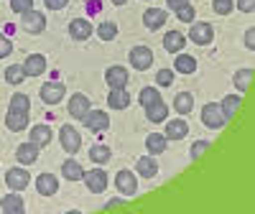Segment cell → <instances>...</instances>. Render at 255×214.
Here are the masks:
<instances>
[{
    "label": "cell",
    "instance_id": "6da1fadb",
    "mask_svg": "<svg viewBox=\"0 0 255 214\" xmlns=\"http://www.w3.org/2000/svg\"><path fill=\"white\" fill-rule=\"evenodd\" d=\"M38 97H41V102H46V105H56V102H61L64 97H67V84L59 82V79L44 82V84H41Z\"/></svg>",
    "mask_w": 255,
    "mask_h": 214
},
{
    "label": "cell",
    "instance_id": "7a4b0ae2",
    "mask_svg": "<svg viewBox=\"0 0 255 214\" xmlns=\"http://www.w3.org/2000/svg\"><path fill=\"white\" fill-rule=\"evenodd\" d=\"M186 38L197 46H209L212 41H215V28H212L209 23H204V20H199V23H191Z\"/></svg>",
    "mask_w": 255,
    "mask_h": 214
},
{
    "label": "cell",
    "instance_id": "3957f363",
    "mask_svg": "<svg viewBox=\"0 0 255 214\" xmlns=\"http://www.w3.org/2000/svg\"><path fill=\"white\" fill-rule=\"evenodd\" d=\"M202 122L209 127V130H220V127L227 122V117L220 110V102H207L202 107Z\"/></svg>",
    "mask_w": 255,
    "mask_h": 214
},
{
    "label": "cell",
    "instance_id": "277c9868",
    "mask_svg": "<svg viewBox=\"0 0 255 214\" xmlns=\"http://www.w3.org/2000/svg\"><path fill=\"white\" fill-rule=\"evenodd\" d=\"M59 143L67 153H77L82 148V135L77 133L74 125H61L59 127Z\"/></svg>",
    "mask_w": 255,
    "mask_h": 214
},
{
    "label": "cell",
    "instance_id": "5b68a950",
    "mask_svg": "<svg viewBox=\"0 0 255 214\" xmlns=\"http://www.w3.org/2000/svg\"><path fill=\"white\" fill-rule=\"evenodd\" d=\"M28 184H31V174H28L26 166H18V168L5 171V186L10 191H23Z\"/></svg>",
    "mask_w": 255,
    "mask_h": 214
},
{
    "label": "cell",
    "instance_id": "8992f818",
    "mask_svg": "<svg viewBox=\"0 0 255 214\" xmlns=\"http://www.w3.org/2000/svg\"><path fill=\"white\" fill-rule=\"evenodd\" d=\"M20 28H23L26 33H31V36L44 33V28H46V15L38 13V10H28V13L20 15Z\"/></svg>",
    "mask_w": 255,
    "mask_h": 214
},
{
    "label": "cell",
    "instance_id": "52a82bcc",
    "mask_svg": "<svg viewBox=\"0 0 255 214\" xmlns=\"http://www.w3.org/2000/svg\"><path fill=\"white\" fill-rule=\"evenodd\" d=\"M115 186H118V191L123 197H135L138 194V179H135L133 171H128V168H123V171L115 174Z\"/></svg>",
    "mask_w": 255,
    "mask_h": 214
},
{
    "label": "cell",
    "instance_id": "ba28073f",
    "mask_svg": "<svg viewBox=\"0 0 255 214\" xmlns=\"http://www.w3.org/2000/svg\"><path fill=\"white\" fill-rule=\"evenodd\" d=\"M128 61H130L133 69L145 72V69H151V64H153V51L148 46H135V49H130V54H128Z\"/></svg>",
    "mask_w": 255,
    "mask_h": 214
},
{
    "label": "cell",
    "instance_id": "9c48e42d",
    "mask_svg": "<svg viewBox=\"0 0 255 214\" xmlns=\"http://www.w3.org/2000/svg\"><path fill=\"white\" fill-rule=\"evenodd\" d=\"M82 181L87 184V189L92 194H102L105 189H108V174H105V168H92V171H84Z\"/></svg>",
    "mask_w": 255,
    "mask_h": 214
},
{
    "label": "cell",
    "instance_id": "30bf717a",
    "mask_svg": "<svg viewBox=\"0 0 255 214\" xmlns=\"http://www.w3.org/2000/svg\"><path fill=\"white\" fill-rule=\"evenodd\" d=\"M67 110H69V115H72L74 120H82L84 115H87V112L92 110V102H90V97H87V95L74 92V95L69 97V102H67Z\"/></svg>",
    "mask_w": 255,
    "mask_h": 214
},
{
    "label": "cell",
    "instance_id": "8fae6325",
    "mask_svg": "<svg viewBox=\"0 0 255 214\" xmlns=\"http://www.w3.org/2000/svg\"><path fill=\"white\" fill-rule=\"evenodd\" d=\"M82 122L92 133H105L110 127V117H108V112H102V110H90L87 115L82 117Z\"/></svg>",
    "mask_w": 255,
    "mask_h": 214
},
{
    "label": "cell",
    "instance_id": "7c38bea8",
    "mask_svg": "<svg viewBox=\"0 0 255 214\" xmlns=\"http://www.w3.org/2000/svg\"><path fill=\"white\" fill-rule=\"evenodd\" d=\"M186 135H189V122L181 115H176L174 120H166V133H163L166 140H184Z\"/></svg>",
    "mask_w": 255,
    "mask_h": 214
},
{
    "label": "cell",
    "instance_id": "4fadbf2b",
    "mask_svg": "<svg viewBox=\"0 0 255 214\" xmlns=\"http://www.w3.org/2000/svg\"><path fill=\"white\" fill-rule=\"evenodd\" d=\"M69 38L72 41H87L92 33H95V28H92V23L87 18H74V20H69Z\"/></svg>",
    "mask_w": 255,
    "mask_h": 214
},
{
    "label": "cell",
    "instance_id": "5bb4252c",
    "mask_svg": "<svg viewBox=\"0 0 255 214\" xmlns=\"http://www.w3.org/2000/svg\"><path fill=\"white\" fill-rule=\"evenodd\" d=\"M20 67H23V74L26 77H41V74L46 72V56L44 54H28Z\"/></svg>",
    "mask_w": 255,
    "mask_h": 214
},
{
    "label": "cell",
    "instance_id": "9a60e30c",
    "mask_svg": "<svg viewBox=\"0 0 255 214\" xmlns=\"http://www.w3.org/2000/svg\"><path fill=\"white\" fill-rule=\"evenodd\" d=\"M166 20H168V13H166L163 8H148V10L143 13V26H145L148 31H158V28H163V26H166Z\"/></svg>",
    "mask_w": 255,
    "mask_h": 214
},
{
    "label": "cell",
    "instance_id": "2e32d148",
    "mask_svg": "<svg viewBox=\"0 0 255 214\" xmlns=\"http://www.w3.org/2000/svg\"><path fill=\"white\" fill-rule=\"evenodd\" d=\"M38 153H41V148H38L33 140L20 143V145L15 148V161H18V163H23V166H31V163L38 161Z\"/></svg>",
    "mask_w": 255,
    "mask_h": 214
},
{
    "label": "cell",
    "instance_id": "e0dca14e",
    "mask_svg": "<svg viewBox=\"0 0 255 214\" xmlns=\"http://www.w3.org/2000/svg\"><path fill=\"white\" fill-rule=\"evenodd\" d=\"M0 209H3L5 214H23L26 212V202H23V197H20V191H10V194H5L3 199H0Z\"/></svg>",
    "mask_w": 255,
    "mask_h": 214
},
{
    "label": "cell",
    "instance_id": "ac0fdd59",
    "mask_svg": "<svg viewBox=\"0 0 255 214\" xmlns=\"http://www.w3.org/2000/svg\"><path fill=\"white\" fill-rule=\"evenodd\" d=\"M128 69L125 67H108L105 69V82H108L110 90H120V87H128Z\"/></svg>",
    "mask_w": 255,
    "mask_h": 214
},
{
    "label": "cell",
    "instance_id": "d6986e66",
    "mask_svg": "<svg viewBox=\"0 0 255 214\" xmlns=\"http://www.w3.org/2000/svg\"><path fill=\"white\" fill-rule=\"evenodd\" d=\"M36 191L41 197H54L59 191V181L54 174H38L36 176Z\"/></svg>",
    "mask_w": 255,
    "mask_h": 214
},
{
    "label": "cell",
    "instance_id": "ffe728a7",
    "mask_svg": "<svg viewBox=\"0 0 255 214\" xmlns=\"http://www.w3.org/2000/svg\"><path fill=\"white\" fill-rule=\"evenodd\" d=\"M31 140H33L38 148H46V145H51V140H54V130H51L46 122H38V125L31 127Z\"/></svg>",
    "mask_w": 255,
    "mask_h": 214
},
{
    "label": "cell",
    "instance_id": "44dd1931",
    "mask_svg": "<svg viewBox=\"0 0 255 214\" xmlns=\"http://www.w3.org/2000/svg\"><path fill=\"white\" fill-rule=\"evenodd\" d=\"M184 46H186V36H184L181 31H166V36H163V49H166L168 54H179V51H184Z\"/></svg>",
    "mask_w": 255,
    "mask_h": 214
},
{
    "label": "cell",
    "instance_id": "7402d4cb",
    "mask_svg": "<svg viewBox=\"0 0 255 214\" xmlns=\"http://www.w3.org/2000/svg\"><path fill=\"white\" fill-rule=\"evenodd\" d=\"M143 110H145V120H148V122H166V120H168V105H166L163 100L143 107Z\"/></svg>",
    "mask_w": 255,
    "mask_h": 214
},
{
    "label": "cell",
    "instance_id": "603a6c76",
    "mask_svg": "<svg viewBox=\"0 0 255 214\" xmlns=\"http://www.w3.org/2000/svg\"><path fill=\"white\" fill-rule=\"evenodd\" d=\"M135 168H138V174L143 176V179H153L156 174H158V161H156V156H140L138 158V163H135Z\"/></svg>",
    "mask_w": 255,
    "mask_h": 214
},
{
    "label": "cell",
    "instance_id": "cb8c5ba5",
    "mask_svg": "<svg viewBox=\"0 0 255 214\" xmlns=\"http://www.w3.org/2000/svg\"><path fill=\"white\" fill-rule=\"evenodd\" d=\"M174 72H179V74H194L197 72V59L191 54L179 51L176 59H174Z\"/></svg>",
    "mask_w": 255,
    "mask_h": 214
},
{
    "label": "cell",
    "instance_id": "d4e9b609",
    "mask_svg": "<svg viewBox=\"0 0 255 214\" xmlns=\"http://www.w3.org/2000/svg\"><path fill=\"white\" fill-rule=\"evenodd\" d=\"M61 176L67 179V181H82L84 168H82V163L77 158H67V161L61 163Z\"/></svg>",
    "mask_w": 255,
    "mask_h": 214
},
{
    "label": "cell",
    "instance_id": "484cf974",
    "mask_svg": "<svg viewBox=\"0 0 255 214\" xmlns=\"http://www.w3.org/2000/svg\"><path fill=\"white\" fill-rule=\"evenodd\" d=\"M5 127H8V130H13V133L28 130V115H26V112H13V110H8V115H5Z\"/></svg>",
    "mask_w": 255,
    "mask_h": 214
},
{
    "label": "cell",
    "instance_id": "4316f807",
    "mask_svg": "<svg viewBox=\"0 0 255 214\" xmlns=\"http://www.w3.org/2000/svg\"><path fill=\"white\" fill-rule=\"evenodd\" d=\"M108 105L113 107V110H125V107H130V95H128L125 87H120V90H110V95H108Z\"/></svg>",
    "mask_w": 255,
    "mask_h": 214
},
{
    "label": "cell",
    "instance_id": "83f0119b",
    "mask_svg": "<svg viewBox=\"0 0 255 214\" xmlns=\"http://www.w3.org/2000/svg\"><path fill=\"white\" fill-rule=\"evenodd\" d=\"M174 110H176V115H189L191 110H194V95L191 92H179L176 97H174Z\"/></svg>",
    "mask_w": 255,
    "mask_h": 214
},
{
    "label": "cell",
    "instance_id": "f1b7e54d",
    "mask_svg": "<svg viewBox=\"0 0 255 214\" xmlns=\"http://www.w3.org/2000/svg\"><path fill=\"white\" fill-rule=\"evenodd\" d=\"M240 102H243V97H240V95H227V97L220 102V110H222V115L227 117V122L238 115V110H240Z\"/></svg>",
    "mask_w": 255,
    "mask_h": 214
},
{
    "label": "cell",
    "instance_id": "f546056e",
    "mask_svg": "<svg viewBox=\"0 0 255 214\" xmlns=\"http://www.w3.org/2000/svg\"><path fill=\"white\" fill-rule=\"evenodd\" d=\"M166 145H168V140L161 133H151L145 138V148H148V153H151V156H161L166 151Z\"/></svg>",
    "mask_w": 255,
    "mask_h": 214
},
{
    "label": "cell",
    "instance_id": "4dcf8cb0",
    "mask_svg": "<svg viewBox=\"0 0 255 214\" xmlns=\"http://www.w3.org/2000/svg\"><path fill=\"white\" fill-rule=\"evenodd\" d=\"M110 156H113V153H110V148L105 145V143H95V145L90 148V158H92V163H100V166H102V163H108V161H110Z\"/></svg>",
    "mask_w": 255,
    "mask_h": 214
},
{
    "label": "cell",
    "instance_id": "1f68e13d",
    "mask_svg": "<svg viewBox=\"0 0 255 214\" xmlns=\"http://www.w3.org/2000/svg\"><path fill=\"white\" fill-rule=\"evenodd\" d=\"M250 82H253V69H240V72H235V77H232V84L238 87L240 95L250 90Z\"/></svg>",
    "mask_w": 255,
    "mask_h": 214
},
{
    "label": "cell",
    "instance_id": "d6a6232c",
    "mask_svg": "<svg viewBox=\"0 0 255 214\" xmlns=\"http://www.w3.org/2000/svg\"><path fill=\"white\" fill-rule=\"evenodd\" d=\"M8 110H13V112H26V115H28V110H31L28 95H23V92L13 95V97H10V105H8Z\"/></svg>",
    "mask_w": 255,
    "mask_h": 214
},
{
    "label": "cell",
    "instance_id": "836d02e7",
    "mask_svg": "<svg viewBox=\"0 0 255 214\" xmlns=\"http://www.w3.org/2000/svg\"><path fill=\"white\" fill-rule=\"evenodd\" d=\"M97 36H100L102 41L118 38V23H115V20H102V23L97 26Z\"/></svg>",
    "mask_w": 255,
    "mask_h": 214
},
{
    "label": "cell",
    "instance_id": "e575fe53",
    "mask_svg": "<svg viewBox=\"0 0 255 214\" xmlns=\"http://www.w3.org/2000/svg\"><path fill=\"white\" fill-rule=\"evenodd\" d=\"M161 100V92L156 90V87H143L140 92H138V105L140 107H148V105H153V102H158Z\"/></svg>",
    "mask_w": 255,
    "mask_h": 214
},
{
    "label": "cell",
    "instance_id": "d590c367",
    "mask_svg": "<svg viewBox=\"0 0 255 214\" xmlns=\"http://www.w3.org/2000/svg\"><path fill=\"white\" fill-rule=\"evenodd\" d=\"M3 74H5V82L13 84V87H15V84H23V79H26L23 67H20V64H13V67H8Z\"/></svg>",
    "mask_w": 255,
    "mask_h": 214
},
{
    "label": "cell",
    "instance_id": "8d00e7d4",
    "mask_svg": "<svg viewBox=\"0 0 255 214\" xmlns=\"http://www.w3.org/2000/svg\"><path fill=\"white\" fill-rule=\"evenodd\" d=\"M212 10L217 15H230L235 10V0H212Z\"/></svg>",
    "mask_w": 255,
    "mask_h": 214
},
{
    "label": "cell",
    "instance_id": "74e56055",
    "mask_svg": "<svg viewBox=\"0 0 255 214\" xmlns=\"http://www.w3.org/2000/svg\"><path fill=\"white\" fill-rule=\"evenodd\" d=\"M176 13V18L181 20V23H194V18H197V10H194V5H181L179 10H174Z\"/></svg>",
    "mask_w": 255,
    "mask_h": 214
},
{
    "label": "cell",
    "instance_id": "f35d334b",
    "mask_svg": "<svg viewBox=\"0 0 255 214\" xmlns=\"http://www.w3.org/2000/svg\"><path fill=\"white\" fill-rule=\"evenodd\" d=\"M174 69H158V74H156V82H158V87H171L174 84Z\"/></svg>",
    "mask_w": 255,
    "mask_h": 214
},
{
    "label": "cell",
    "instance_id": "ab89813d",
    "mask_svg": "<svg viewBox=\"0 0 255 214\" xmlns=\"http://www.w3.org/2000/svg\"><path fill=\"white\" fill-rule=\"evenodd\" d=\"M10 10L18 13V15H23V13L33 10V0H10Z\"/></svg>",
    "mask_w": 255,
    "mask_h": 214
},
{
    "label": "cell",
    "instance_id": "60d3db41",
    "mask_svg": "<svg viewBox=\"0 0 255 214\" xmlns=\"http://www.w3.org/2000/svg\"><path fill=\"white\" fill-rule=\"evenodd\" d=\"M207 148H209V140H197L194 145H191V151H189V156H191V161H197L204 151H207Z\"/></svg>",
    "mask_w": 255,
    "mask_h": 214
},
{
    "label": "cell",
    "instance_id": "b9f144b4",
    "mask_svg": "<svg viewBox=\"0 0 255 214\" xmlns=\"http://www.w3.org/2000/svg\"><path fill=\"white\" fill-rule=\"evenodd\" d=\"M10 51H13V41H10L5 33H0V59L10 56Z\"/></svg>",
    "mask_w": 255,
    "mask_h": 214
},
{
    "label": "cell",
    "instance_id": "7bdbcfd3",
    "mask_svg": "<svg viewBox=\"0 0 255 214\" xmlns=\"http://www.w3.org/2000/svg\"><path fill=\"white\" fill-rule=\"evenodd\" d=\"M235 8L240 13H253L255 10V0H235Z\"/></svg>",
    "mask_w": 255,
    "mask_h": 214
},
{
    "label": "cell",
    "instance_id": "ee69618b",
    "mask_svg": "<svg viewBox=\"0 0 255 214\" xmlns=\"http://www.w3.org/2000/svg\"><path fill=\"white\" fill-rule=\"evenodd\" d=\"M44 3H46L49 10H64L69 5V0H44Z\"/></svg>",
    "mask_w": 255,
    "mask_h": 214
},
{
    "label": "cell",
    "instance_id": "f6af8a7d",
    "mask_svg": "<svg viewBox=\"0 0 255 214\" xmlns=\"http://www.w3.org/2000/svg\"><path fill=\"white\" fill-rule=\"evenodd\" d=\"M123 204H125V202H123L120 197H115V199H110L108 204H105V207H102V212H115V209H120Z\"/></svg>",
    "mask_w": 255,
    "mask_h": 214
},
{
    "label": "cell",
    "instance_id": "bcb514c9",
    "mask_svg": "<svg viewBox=\"0 0 255 214\" xmlns=\"http://www.w3.org/2000/svg\"><path fill=\"white\" fill-rule=\"evenodd\" d=\"M253 46H255V31L248 28L245 31V49H253Z\"/></svg>",
    "mask_w": 255,
    "mask_h": 214
},
{
    "label": "cell",
    "instance_id": "7dc6e473",
    "mask_svg": "<svg viewBox=\"0 0 255 214\" xmlns=\"http://www.w3.org/2000/svg\"><path fill=\"white\" fill-rule=\"evenodd\" d=\"M189 0H166V5H168V10H179L181 5H186Z\"/></svg>",
    "mask_w": 255,
    "mask_h": 214
},
{
    "label": "cell",
    "instance_id": "c3c4849f",
    "mask_svg": "<svg viewBox=\"0 0 255 214\" xmlns=\"http://www.w3.org/2000/svg\"><path fill=\"white\" fill-rule=\"evenodd\" d=\"M87 8H90V13H95V10H100V0H92V3H90Z\"/></svg>",
    "mask_w": 255,
    "mask_h": 214
},
{
    "label": "cell",
    "instance_id": "681fc988",
    "mask_svg": "<svg viewBox=\"0 0 255 214\" xmlns=\"http://www.w3.org/2000/svg\"><path fill=\"white\" fill-rule=\"evenodd\" d=\"M113 3H115V5H125V3H128V0H113Z\"/></svg>",
    "mask_w": 255,
    "mask_h": 214
}]
</instances>
